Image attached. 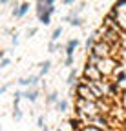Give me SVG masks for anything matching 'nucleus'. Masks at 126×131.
Listing matches in <instances>:
<instances>
[{
    "label": "nucleus",
    "mask_w": 126,
    "mask_h": 131,
    "mask_svg": "<svg viewBox=\"0 0 126 131\" xmlns=\"http://www.w3.org/2000/svg\"><path fill=\"white\" fill-rule=\"evenodd\" d=\"M97 37H99V40H104V42H108V44H113V46H121V40H122V33L121 31H117V29H113V27H108V26H101L97 31Z\"/></svg>",
    "instance_id": "f257e3e1"
},
{
    "label": "nucleus",
    "mask_w": 126,
    "mask_h": 131,
    "mask_svg": "<svg viewBox=\"0 0 126 131\" xmlns=\"http://www.w3.org/2000/svg\"><path fill=\"white\" fill-rule=\"evenodd\" d=\"M75 111H82L90 117H95V115H101V107L97 102L93 100H86V98H81V96H75Z\"/></svg>",
    "instance_id": "f03ea898"
},
{
    "label": "nucleus",
    "mask_w": 126,
    "mask_h": 131,
    "mask_svg": "<svg viewBox=\"0 0 126 131\" xmlns=\"http://www.w3.org/2000/svg\"><path fill=\"white\" fill-rule=\"evenodd\" d=\"M97 68L102 71V75H104L106 78H110V77L117 71V68H121V66H119L117 58H99Z\"/></svg>",
    "instance_id": "7ed1b4c3"
},
{
    "label": "nucleus",
    "mask_w": 126,
    "mask_h": 131,
    "mask_svg": "<svg viewBox=\"0 0 126 131\" xmlns=\"http://www.w3.org/2000/svg\"><path fill=\"white\" fill-rule=\"evenodd\" d=\"M82 77H86V78H90V80H102V78H106L97 66H91V64H86V66H84Z\"/></svg>",
    "instance_id": "20e7f679"
},
{
    "label": "nucleus",
    "mask_w": 126,
    "mask_h": 131,
    "mask_svg": "<svg viewBox=\"0 0 126 131\" xmlns=\"http://www.w3.org/2000/svg\"><path fill=\"white\" fill-rule=\"evenodd\" d=\"M40 75H33V77H26V78H20L18 80V84L22 86V88H37L38 84H40Z\"/></svg>",
    "instance_id": "39448f33"
},
{
    "label": "nucleus",
    "mask_w": 126,
    "mask_h": 131,
    "mask_svg": "<svg viewBox=\"0 0 126 131\" xmlns=\"http://www.w3.org/2000/svg\"><path fill=\"white\" fill-rule=\"evenodd\" d=\"M79 38H71V40H68L66 42V46H64V53H66V57H73V53H75V49L79 47Z\"/></svg>",
    "instance_id": "423d86ee"
},
{
    "label": "nucleus",
    "mask_w": 126,
    "mask_h": 131,
    "mask_svg": "<svg viewBox=\"0 0 126 131\" xmlns=\"http://www.w3.org/2000/svg\"><path fill=\"white\" fill-rule=\"evenodd\" d=\"M27 11H29V2H22L17 11H11V13H13L15 18H24V16L27 15Z\"/></svg>",
    "instance_id": "0eeeda50"
},
{
    "label": "nucleus",
    "mask_w": 126,
    "mask_h": 131,
    "mask_svg": "<svg viewBox=\"0 0 126 131\" xmlns=\"http://www.w3.org/2000/svg\"><path fill=\"white\" fill-rule=\"evenodd\" d=\"M68 124H70V127H71V131H81V129L84 127V122H82L81 118H79V117H77V115H75V117H71V118L68 120Z\"/></svg>",
    "instance_id": "6e6552de"
},
{
    "label": "nucleus",
    "mask_w": 126,
    "mask_h": 131,
    "mask_svg": "<svg viewBox=\"0 0 126 131\" xmlns=\"http://www.w3.org/2000/svg\"><path fill=\"white\" fill-rule=\"evenodd\" d=\"M24 98L27 102H37L38 100V91L35 88H29L27 91H24Z\"/></svg>",
    "instance_id": "1a4fd4ad"
},
{
    "label": "nucleus",
    "mask_w": 126,
    "mask_h": 131,
    "mask_svg": "<svg viewBox=\"0 0 126 131\" xmlns=\"http://www.w3.org/2000/svg\"><path fill=\"white\" fill-rule=\"evenodd\" d=\"M97 40H99L97 33H91V35L88 37V40H86V44H84V47H86V51H88V53L93 49V46H95V42H97Z\"/></svg>",
    "instance_id": "9d476101"
},
{
    "label": "nucleus",
    "mask_w": 126,
    "mask_h": 131,
    "mask_svg": "<svg viewBox=\"0 0 126 131\" xmlns=\"http://www.w3.org/2000/svg\"><path fill=\"white\" fill-rule=\"evenodd\" d=\"M64 22H68V24H71V26H75V27H81L82 26V20H81V16H66L64 18Z\"/></svg>",
    "instance_id": "9b49d317"
},
{
    "label": "nucleus",
    "mask_w": 126,
    "mask_h": 131,
    "mask_svg": "<svg viewBox=\"0 0 126 131\" xmlns=\"http://www.w3.org/2000/svg\"><path fill=\"white\" fill-rule=\"evenodd\" d=\"M50 68H51V60H44L42 64H40V71H38V75L40 77H46L50 73Z\"/></svg>",
    "instance_id": "f8f14e48"
},
{
    "label": "nucleus",
    "mask_w": 126,
    "mask_h": 131,
    "mask_svg": "<svg viewBox=\"0 0 126 131\" xmlns=\"http://www.w3.org/2000/svg\"><path fill=\"white\" fill-rule=\"evenodd\" d=\"M79 80H81V78H77V71L71 69L70 75H68V80H66V82H68V86H70V88H71V86H77V84H79Z\"/></svg>",
    "instance_id": "ddd939ff"
},
{
    "label": "nucleus",
    "mask_w": 126,
    "mask_h": 131,
    "mask_svg": "<svg viewBox=\"0 0 126 131\" xmlns=\"http://www.w3.org/2000/svg\"><path fill=\"white\" fill-rule=\"evenodd\" d=\"M38 16V20L44 24V26H50L51 24V13H48V11H44V13H40V15H37Z\"/></svg>",
    "instance_id": "4468645a"
},
{
    "label": "nucleus",
    "mask_w": 126,
    "mask_h": 131,
    "mask_svg": "<svg viewBox=\"0 0 126 131\" xmlns=\"http://www.w3.org/2000/svg\"><path fill=\"white\" fill-rule=\"evenodd\" d=\"M55 106H57V111L64 113V111H68V107H70V102H68V100H64V98H59V102H57Z\"/></svg>",
    "instance_id": "2eb2a0df"
},
{
    "label": "nucleus",
    "mask_w": 126,
    "mask_h": 131,
    "mask_svg": "<svg viewBox=\"0 0 126 131\" xmlns=\"http://www.w3.org/2000/svg\"><path fill=\"white\" fill-rule=\"evenodd\" d=\"M13 118H15V120H20V118H22V109H20V106H13Z\"/></svg>",
    "instance_id": "dca6fc26"
},
{
    "label": "nucleus",
    "mask_w": 126,
    "mask_h": 131,
    "mask_svg": "<svg viewBox=\"0 0 126 131\" xmlns=\"http://www.w3.org/2000/svg\"><path fill=\"white\" fill-rule=\"evenodd\" d=\"M60 35H62V27L59 26V27H55V29H53V33H51V40H53V42H57V40L60 38Z\"/></svg>",
    "instance_id": "f3484780"
},
{
    "label": "nucleus",
    "mask_w": 126,
    "mask_h": 131,
    "mask_svg": "<svg viewBox=\"0 0 126 131\" xmlns=\"http://www.w3.org/2000/svg\"><path fill=\"white\" fill-rule=\"evenodd\" d=\"M57 102H59V93L57 91H51L48 95V104H57Z\"/></svg>",
    "instance_id": "a211bd4d"
},
{
    "label": "nucleus",
    "mask_w": 126,
    "mask_h": 131,
    "mask_svg": "<svg viewBox=\"0 0 126 131\" xmlns=\"http://www.w3.org/2000/svg\"><path fill=\"white\" fill-rule=\"evenodd\" d=\"M115 80L121 82V84H124V82H126V73L124 71H117L115 73Z\"/></svg>",
    "instance_id": "6ab92c4d"
},
{
    "label": "nucleus",
    "mask_w": 126,
    "mask_h": 131,
    "mask_svg": "<svg viewBox=\"0 0 126 131\" xmlns=\"http://www.w3.org/2000/svg\"><path fill=\"white\" fill-rule=\"evenodd\" d=\"M9 64H11V58L4 55V57H2V60H0V68H2V69H6L7 66H9Z\"/></svg>",
    "instance_id": "aec40b11"
},
{
    "label": "nucleus",
    "mask_w": 126,
    "mask_h": 131,
    "mask_svg": "<svg viewBox=\"0 0 126 131\" xmlns=\"http://www.w3.org/2000/svg\"><path fill=\"white\" fill-rule=\"evenodd\" d=\"M119 11H121V7H117V6H112V9H110V16H113V18H119Z\"/></svg>",
    "instance_id": "412c9836"
},
{
    "label": "nucleus",
    "mask_w": 126,
    "mask_h": 131,
    "mask_svg": "<svg viewBox=\"0 0 126 131\" xmlns=\"http://www.w3.org/2000/svg\"><path fill=\"white\" fill-rule=\"evenodd\" d=\"M48 51H50V53L59 51V44H57V42H53V40H50V44H48Z\"/></svg>",
    "instance_id": "4be33fe9"
},
{
    "label": "nucleus",
    "mask_w": 126,
    "mask_h": 131,
    "mask_svg": "<svg viewBox=\"0 0 126 131\" xmlns=\"http://www.w3.org/2000/svg\"><path fill=\"white\" fill-rule=\"evenodd\" d=\"M81 131H102V129H99V127H95V126H84Z\"/></svg>",
    "instance_id": "5701e85b"
},
{
    "label": "nucleus",
    "mask_w": 126,
    "mask_h": 131,
    "mask_svg": "<svg viewBox=\"0 0 126 131\" xmlns=\"http://www.w3.org/2000/svg\"><path fill=\"white\" fill-rule=\"evenodd\" d=\"M37 126L42 129V127H46V120H44V117H38L37 118Z\"/></svg>",
    "instance_id": "b1692460"
},
{
    "label": "nucleus",
    "mask_w": 126,
    "mask_h": 131,
    "mask_svg": "<svg viewBox=\"0 0 126 131\" xmlns=\"http://www.w3.org/2000/svg\"><path fill=\"white\" fill-rule=\"evenodd\" d=\"M64 66H66V68H71V66H73V57H66Z\"/></svg>",
    "instance_id": "393cba45"
},
{
    "label": "nucleus",
    "mask_w": 126,
    "mask_h": 131,
    "mask_svg": "<svg viewBox=\"0 0 126 131\" xmlns=\"http://www.w3.org/2000/svg\"><path fill=\"white\" fill-rule=\"evenodd\" d=\"M75 2H77V0H62V4H64V6H68V7L75 6Z\"/></svg>",
    "instance_id": "a878e982"
},
{
    "label": "nucleus",
    "mask_w": 126,
    "mask_h": 131,
    "mask_svg": "<svg viewBox=\"0 0 126 131\" xmlns=\"http://www.w3.org/2000/svg\"><path fill=\"white\" fill-rule=\"evenodd\" d=\"M113 6H117V7H124V6H126V0H117Z\"/></svg>",
    "instance_id": "bb28decb"
},
{
    "label": "nucleus",
    "mask_w": 126,
    "mask_h": 131,
    "mask_svg": "<svg viewBox=\"0 0 126 131\" xmlns=\"http://www.w3.org/2000/svg\"><path fill=\"white\" fill-rule=\"evenodd\" d=\"M37 31H38L37 27H31V29L27 31V37H33V35H37Z\"/></svg>",
    "instance_id": "cd10ccee"
},
{
    "label": "nucleus",
    "mask_w": 126,
    "mask_h": 131,
    "mask_svg": "<svg viewBox=\"0 0 126 131\" xmlns=\"http://www.w3.org/2000/svg\"><path fill=\"white\" fill-rule=\"evenodd\" d=\"M11 42H13V46H17V44H18V35H17V33H15V35H13Z\"/></svg>",
    "instance_id": "c85d7f7f"
},
{
    "label": "nucleus",
    "mask_w": 126,
    "mask_h": 131,
    "mask_svg": "<svg viewBox=\"0 0 126 131\" xmlns=\"http://www.w3.org/2000/svg\"><path fill=\"white\" fill-rule=\"evenodd\" d=\"M7 88H9V86H7V84H6V86H2V88H0V95H4V93H6V91H7Z\"/></svg>",
    "instance_id": "c756f323"
},
{
    "label": "nucleus",
    "mask_w": 126,
    "mask_h": 131,
    "mask_svg": "<svg viewBox=\"0 0 126 131\" xmlns=\"http://www.w3.org/2000/svg\"><path fill=\"white\" fill-rule=\"evenodd\" d=\"M0 2H2V6H7V4H9V0H0Z\"/></svg>",
    "instance_id": "7c9ffc66"
},
{
    "label": "nucleus",
    "mask_w": 126,
    "mask_h": 131,
    "mask_svg": "<svg viewBox=\"0 0 126 131\" xmlns=\"http://www.w3.org/2000/svg\"><path fill=\"white\" fill-rule=\"evenodd\" d=\"M40 131H50V129H48V126H46V127H42V129H40Z\"/></svg>",
    "instance_id": "2f4dec72"
},
{
    "label": "nucleus",
    "mask_w": 126,
    "mask_h": 131,
    "mask_svg": "<svg viewBox=\"0 0 126 131\" xmlns=\"http://www.w3.org/2000/svg\"><path fill=\"white\" fill-rule=\"evenodd\" d=\"M57 131H62V129H60V127H59V129H57Z\"/></svg>",
    "instance_id": "473e14b6"
}]
</instances>
